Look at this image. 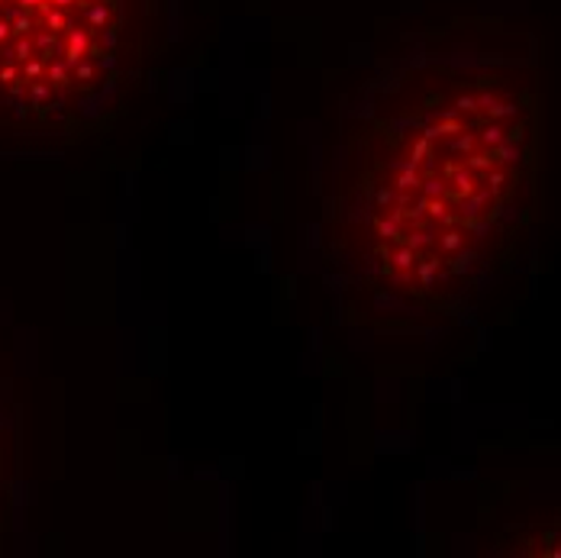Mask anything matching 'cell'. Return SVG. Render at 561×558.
I'll list each match as a JSON object with an SVG mask.
<instances>
[{"instance_id":"obj_3","label":"cell","mask_w":561,"mask_h":558,"mask_svg":"<svg viewBox=\"0 0 561 558\" xmlns=\"http://www.w3.org/2000/svg\"><path fill=\"white\" fill-rule=\"evenodd\" d=\"M16 485H13V462H10V443H7V433H3V423H0V546H3V536L13 523V494Z\"/></svg>"},{"instance_id":"obj_1","label":"cell","mask_w":561,"mask_h":558,"mask_svg":"<svg viewBox=\"0 0 561 558\" xmlns=\"http://www.w3.org/2000/svg\"><path fill=\"white\" fill-rule=\"evenodd\" d=\"M533 107L501 65L426 58L362 98L327 194L333 272L413 300L455 294L504 239L529 181Z\"/></svg>"},{"instance_id":"obj_2","label":"cell","mask_w":561,"mask_h":558,"mask_svg":"<svg viewBox=\"0 0 561 558\" xmlns=\"http://www.w3.org/2000/svg\"><path fill=\"white\" fill-rule=\"evenodd\" d=\"M162 43V0H0V136L78 146L111 133Z\"/></svg>"}]
</instances>
